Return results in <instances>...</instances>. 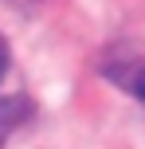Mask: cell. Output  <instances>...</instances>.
<instances>
[{
	"mask_svg": "<svg viewBox=\"0 0 145 149\" xmlns=\"http://www.w3.org/2000/svg\"><path fill=\"white\" fill-rule=\"evenodd\" d=\"M31 114V102L28 98H20V94H12V98H0V149H4L8 141V134H12L16 126H20L24 118Z\"/></svg>",
	"mask_w": 145,
	"mask_h": 149,
	"instance_id": "6da1fadb",
	"label": "cell"
},
{
	"mask_svg": "<svg viewBox=\"0 0 145 149\" xmlns=\"http://www.w3.org/2000/svg\"><path fill=\"white\" fill-rule=\"evenodd\" d=\"M110 79H118V82H122L126 90H133L137 98H145V59H141V55H133V59L118 63Z\"/></svg>",
	"mask_w": 145,
	"mask_h": 149,
	"instance_id": "7a4b0ae2",
	"label": "cell"
},
{
	"mask_svg": "<svg viewBox=\"0 0 145 149\" xmlns=\"http://www.w3.org/2000/svg\"><path fill=\"white\" fill-rule=\"evenodd\" d=\"M8 63H12V55H8V39L0 36V79L8 74Z\"/></svg>",
	"mask_w": 145,
	"mask_h": 149,
	"instance_id": "3957f363",
	"label": "cell"
}]
</instances>
